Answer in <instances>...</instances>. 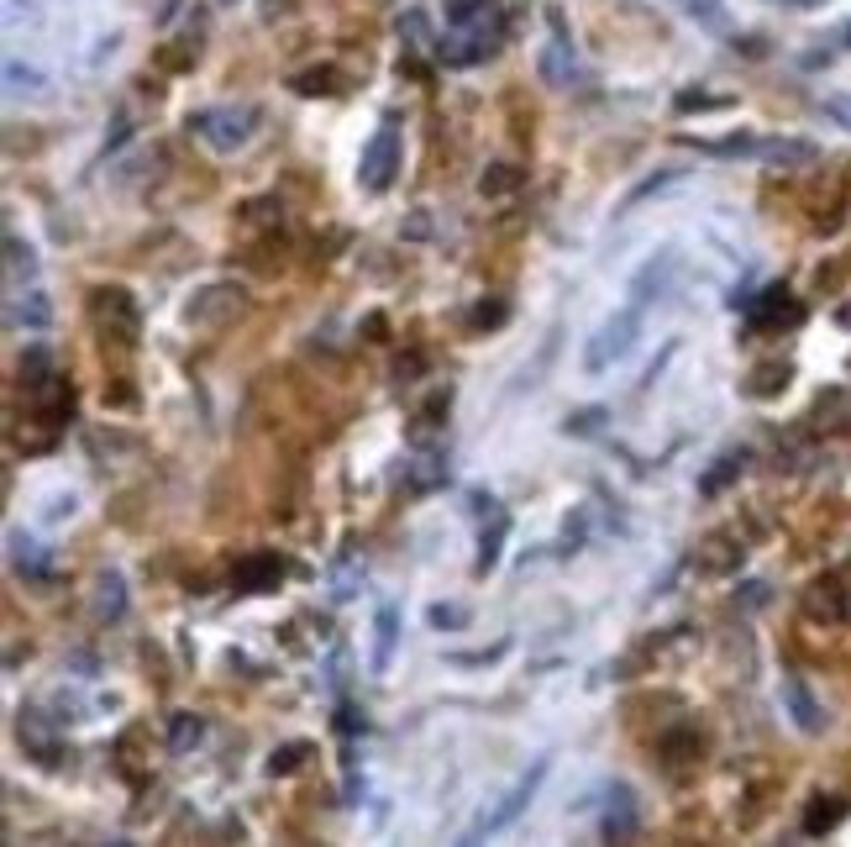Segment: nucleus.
<instances>
[{
    "label": "nucleus",
    "mask_w": 851,
    "mask_h": 847,
    "mask_svg": "<svg viewBox=\"0 0 851 847\" xmlns=\"http://www.w3.org/2000/svg\"><path fill=\"white\" fill-rule=\"evenodd\" d=\"M505 43V22H499L495 0H447V37H442V58L447 64H484L489 53Z\"/></svg>",
    "instance_id": "1"
},
{
    "label": "nucleus",
    "mask_w": 851,
    "mask_h": 847,
    "mask_svg": "<svg viewBox=\"0 0 851 847\" xmlns=\"http://www.w3.org/2000/svg\"><path fill=\"white\" fill-rule=\"evenodd\" d=\"M641 338V306H620L615 316H605L599 327H594V338L584 342V369L589 374H605L610 363H620Z\"/></svg>",
    "instance_id": "2"
},
{
    "label": "nucleus",
    "mask_w": 851,
    "mask_h": 847,
    "mask_svg": "<svg viewBox=\"0 0 851 847\" xmlns=\"http://www.w3.org/2000/svg\"><path fill=\"white\" fill-rule=\"evenodd\" d=\"M253 127H258L253 106H211V111H195V117H189V132H195L206 147H215V153L247 147Z\"/></svg>",
    "instance_id": "3"
},
{
    "label": "nucleus",
    "mask_w": 851,
    "mask_h": 847,
    "mask_svg": "<svg viewBox=\"0 0 851 847\" xmlns=\"http://www.w3.org/2000/svg\"><path fill=\"white\" fill-rule=\"evenodd\" d=\"M395 174H400V132L378 127L368 138V147H363V158H357V185L368 195H384L395 185Z\"/></svg>",
    "instance_id": "4"
},
{
    "label": "nucleus",
    "mask_w": 851,
    "mask_h": 847,
    "mask_svg": "<svg viewBox=\"0 0 851 847\" xmlns=\"http://www.w3.org/2000/svg\"><path fill=\"white\" fill-rule=\"evenodd\" d=\"M573 69H578V58H573V37H567V22L557 6H546V48H542V79L552 90H563L573 85Z\"/></svg>",
    "instance_id": "5"
},
{
    "label": "nucleus",
    "mask_w": 851,
    "mask_h": 847,
    "mask_svg": "<svg viewBox=\"0 0 851 847\" xmlns=\"http://www.w3.org/2000/svg\"><path fill=\"white\" fill-rule=\"evenodd\" d=\"M673 285H678V253L673 248H662V253H652L646 264L637 268V279H631V306H652V300H667L673 295Z\"/></svg>",
    "instance_id": "6"
},
{
    "label": "nucleus",
    "mask_w": 851,
    "mask_h": 847,
    "mask_svg": "<svg viewBox=\"0 0 851 847\" xmlns=\"http://www.w3.org/2000/svg\"><path fill=\"white\" fill-rule=\"evenodd\" d=\"M546 769H552V763H546V758H537V763H531V769H526V774H520L516 784L505 790V800H499L495 811L484 816V822H489V832H499V826H510V822H516V816H520V811H526V805L537 800V790H542Z\"/></svg>",
    "instance_id": "7"
},
{
    "label": "nucleus",
    "mask_w": 851,
    "mask_h": 847,
    "mask_svg": "<svg viewBox=\"0 0 851 847\" xmlns=\"http://www.w3.org/2000/svg\"><path fill=\"white\" fill-rule=\"evenodd\" d=\"M778 695H783V711L794 716V726H799V732H809V737H815V732L826 726V711H820V701L809 695V684H804V679L788 674L778 684Z\"/></svg>",
    "instance_id": "8"
},
{
    "label": "nucleus",
    "mask_w": 851,
    "mask_h": 847,
    "mask_svg": "<svg viewBox=\"0 0 851 847\" xmlns=\"http://www.w3.org/2000/svg\"><path fill=\"white\" fill-rule=\"evenodd\" d=\"M95 316L117 332V338H137V306L126 290H95Z\"/></svg>",
    "instance_id": "9"
},
{
    "label": "nucleus",
    "mask_w": 851,
    "mask_h": 847,
    "mask_svg": "<svg viewBox=\"0 0 851 847\" xmlns=\"http://www.w3.org/2000/svg\"><path fill=\"white\" fill-rule=\"evenodd\" d=\"M752 158H762V164H778V169H809L820 153H815V143H794V138H756Z\"/></svg>",
    "instance_id": "10"
},
{
    "label": "nucleus",
    "mask_w": 851,
    "mask_h": 847,
    "mask_svg": "<svg viewBox=\"0 0 851 847\" xmlns=\"http://www.w3.org/2000/svg\"><path fill=\"white\" fill-rule=\"evenodd\" d=\"M395 648H400V610L384 601L374 616V674H384L395 663Z\"/></svg>",
    "instance_id": "11"
},
{
    "label": "nucleus",
    "mask_w": 851,
    "mask_h": 847,
    "mask_svg": "<svg viewBox=\"0 0 851 847\" xmlns=\"http://www.w3.org/2000/svg\"><path fill=\"white\" fill-rule=\"evenodd\" d=\"M637 832V800L626 784H610V805H605V837L610 843H626Z\"/></svg>",
    "instance_id": "12"
},
{
    "label": "nucleus",
    "mask_w": 851,
    "mask_h": 847,
    "mask_svg": "<svg viewBox=\"0 0 851 847\" xmlns=\"http://www.w3.org/2000/svg\"><path fill=\"white\" fill-rule=\"evenodd\" d=\"M667 6L694 26H705V32H731V6L726 0H667Z\"/></svg>",
    "instance_id": "13"
},
{
    "label": "nucleus",
    "mask_w": 851,
    "mask_h": 847,
    "mask_svg": "<svg viewBox=\"0 0 851 847\" xmlns=\"http://www.w3.org/2000/svg\"><path fill=\"white\" fill-rule=\"evenodd\" d=\"M279 580H284L279 553H258L236 569V590H268V584H279Z\"/></svg>",
    "instance_id": "14"
},
{
    "label": "nucleus",
    "mask_w": 851,
    "mask_h": 847,
    "mask_svg": "<svg viewBox=\"0 0 851 847\" xmlns=\"http://www.w3.org/2000/svg\"><path fill=\"white\" fill-rule=\"evenodd\" d=\"M126 610V580L121 574H100L95 580V622H117Z\"/></svg>",
    "instance_id": "15"
},
{
    "label": "nucleus",
    "mask_w": 851,
    "mask_h": 847,
    "mask_svg": "<svg viewBox=\"0 0 851 847\" xmlns=\"http://www.w3.org/2000/svg\"><path fill=\"white\" fill-rule=\"evenodd\" d=\"M752 321L762 327H778V321H799V306H794V295L788 290H767L762 300L752 306Z\"/></svg>",
    "instance_id": "16"
},
{
    "label": "nucleus",
    "mask_w": 851,
    "mask_h": 847,
    "mask_svg": "<svg viewBox=\"0 0 851 847\" xmlns=\"http://www.w3.org/2000/svg\"><path fill=\"white\" fill-rule=\"evenodd\" d=\"M11 321H16V327H32V332H43L47 321H53V306H47V295H16V300H11Z\"/></svg>",
    "instance_id": "17"
},
{
    "label": "nucleus",
    "mask_w": 851,
    "mask_h": 847,
    "mask_svg": "<svg viewBox=\"0 0 851 847\" xmlns=\"http://www.w3.org/2000/svg\"><path fill=\"white\" fill-rule=\"evenodd\" d=\"M200 743H206V722H200V716H189V711H179V716L168 722V748L189 752V748H200Z\"/></svg>",
    "instance_id": "18"
},
{
    "label": "nucleus",
    "mask_w": 851,
    "mask_h": 847,
    "mask_svg": "<svg viewBox=\"0 0 851 847\" xmlns=\"http://www.w3.org/2000/svg\"><path fill=\"white\" fill-rule=\"evenodd\" d=\"M357 584H363V563L357 558H336V569H331V601L347 605L357 595Z\"/></svg>",
    "instance_id": "19"
},
{
    "label": "nucleus",
    "mask_w": 851,
    "mask_h": 847,
    "mask_svg": "<svg viewBox=\"0 0 851 847\" xmlns=\"http://www.w3.org/2000/svg\"><path fill=\"white\" fill-rule=\"evenodd\" d=\"M505 532H510V516H499L495 532H484V542H478V574H489L499 563V542H505Z\"/></svg>",
    "instance_id": "20"
},
{
    "label": "nucleus",
    "mask_w": 851,
    "mask_h": 847,
    "mask_svg": "<svg viewBox=\"0 0 851 847\" xmlns=\"http://www.w3.org/2000/svg\"><path fill=\"white\" fill-rule=\"evenodd\" d=\"M673 179H678V169H657V174H652V179H641L637 190L626 195V211H631V206H641V200H646V195H657V190H667V185H673Z\"/></svg>",
    "instance_id": "21"
},
{
    "label": "nucleus",
    "mask_w": 851,
    "mask_h": 847,
    "mask_svg": "<svg viewBox=\"0 0 851 847\" xmlns=\"http://www.w3.org/2000/svg\"><path fill=\"white\" fill-rule=\"evenodd\" d=\"M426 622H431V627L442 631V627H468V610H463V605H431V610H426Z\"/></svg>",
    "instance_id": "22"
},
{
    "label": "nucleus",
    "mask_w": 851,
    "mask_h": 847,
    "mask_svg": "<svg viewBox=\"0 0 851 847\" xmlns=\"http://www.w3.org/2000/svg\"><path fill=\"white\" fill-rule=\"evenodd\" d=\"M736 463H747V453H726V459L715 463V474H705V484H699V490H705V495H715V490L736 474Z\"/></svg>",
    "instance_id": "23"
},
{
    "label": "nucleus",
    "mask_w": 851,
    "mask_h": 847,
    "mask_svg": "<svg viewBox=\"0 0 851 847\" xmlns=\"http://www.w3.org/2000/svg\"><path fill=\"white\" fill-rule=\"evenodd\" d=\"M820 117L851 132V96H826V100H820Z\"/></svg>",
    "instance_id": "24"
},
{
    "label": "nucleus",
    "mask_w": 851,
    "mask_h": 847,
    "mask_svg": "<svg viewBox=\"0 0 851 847\" xmlns=\"http://www.w3.org/2000/svg\"><path fill=\"white\" fill-rule=\"evenodd\" d=\"M11 563H16V569H43L37 548H32V542H26L22 532H11Z\"/></svg>",
    "instance_id": "25"
},
{
    "label": "nucleus",
    "mask_w": 851,
    "mask_h": 847,
    "mask_svg": "<svg viewBox=\"0 0 851 847\" xmlns=\"http://www.w3.org/2000/svg\"><path fill=\"white\" fill-rule=\"evenodd\" d=\"M5 253H11V274L22 279V274H32V248H22V238H5Z\"/></svg>",
    "instance_id": "26"
},
{
    "label": "nucleus",
    "mask_w": 851,
    "mask_h": 847,
    "mask_svg": "<svg viewBox=\"0 0 851 847\" xmlns=\"http://www.w3.org/2000/svg\"><path fill=\"white\" fill-rule=\"evenodd\" d=\"M5 85L22 96V85H43V74H37V69H22V64L11 58V64H5Z\"/></svg>",
    "instance_id": "27"
},
{
    "label": "nucleus",
    "mask_w": 851,
    "mask_h": 847,
    "mask_svg": "<svg viewBox=\"0 0 851 847\" xmlns=\"http://www.w3.org/2000/svg\"><path fill=\"white\" fill-rule=\"evenodd\" d=\"M599 421H605V411H578V416H567V427H563V432H573V437H589L594 427H599Z\"/></svg>",
    "instance_id": "28"
},
{
    "label": "nucleus",
    "mask_w": 851,
    "mask_h": 847,
    "mask_svg": "<svg viewBox=\"0 0 851 847\" xmlns=\"http://www.w3.org/2000/svg\"><path fill=\"white\" fill-rule=\"evenodd\" d=\"M295 758H306V748H300V743H295V748H284V752H274V758H268V774H289V769H295Z\"/></svg>",
    "instance_id": "29"
},
{
    "label": "nucleus",
    "mask_w": 851,
    "mask_h": 847,
    "mask_svg": "<svg viewBox=\"0 0 851 847\" xmlns=\"http://www.w3.org/2000/svg\"><path fill=\"white\" fill-rule=\"evenodd\" d=\"M726 100H715V96H678V111H720Z\"/></svg>",
    "instance_id": "30"
},
{
    "label": "nucleus",
    "mask_w": 851,
    "mask_h": 847,
    "mask_svg": "<svg viewBox=\"0 0 851 847\" xmlns=\"http://www.w3.org/2000/svg\"><path fill=\"white\" fill-rule=\"evenodd\" d=\"M484 837H489V822L478 816V822H473L468 832H463V837H457V843H452V847H484Z\"/></svg>",
    "instance_id": "31"
},
{
    "label": "nucleus",
    "mask_w": 851,
    "mask_h": 847,
    "mask_svg": "<svg viewBox=\"0 0 851 847\" xmlns=\"http://www.w3.org/2000/svg\"><path fill=\"white\" fill-rule=\"evenodd\" d=\"M516 179H510V169H495V179H484V190H510Z\"/></svg>",
    "instance_id": "32"
},
{
    "label": "nucleus",
    "mask_w": 851,
    "mask_h": 847,
    "mask_svg": "<svg viewBox=\"0 0 851 847\" xmlns=\"http://www.w3.org/2000/svg\"><path fill=\"white\" fill-rule=\"evenodd\" d=\"M767 601V584H747V605H762Z\"/></svg>",
    "instance_id": "33"
},
{
    "label": "nucleus",
    "mask_w": 851,
    "mask_h": 847,
    "mask_svg": "<svg viewBox=\"0 0 851 847\" xmlns=\"http://www.w3.org/2000/svg\"><path fill=\"white\" fill-rule=\"evenodd\" d=\"M841 43H847V48H851V22H847V26H841Z\"/></svg>",
    "instance_id": "34"
},
{
    "label": "nucleus",
    "mask_w": 851,
    "mask_h": 847,
    "mask_svg": "<svg viewBox=\"0 0 851 847\" xmlns=\"http://www.w3.org/2000/svg\"><path fill=\"white\" fill-rule=\"evenodd\" d=\"M226 6H232V0H226Z\"/></svg>",
    "instance_id": "35"
},
{
    "label": "nucleus",
    "mask_w": 851,
    "mask_h": 847,
    "mask_svg": "<svg viewBox=\"0 0 851 847\" xmlns=\"http://www.w3.org/2000/svg\"><path fill=\"white\" fill-rule=\"evenodd\" d=\"M847 610H851V605H847Z\"/></svg>",
    "instance_id": "36"
}]
</instances>
